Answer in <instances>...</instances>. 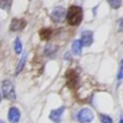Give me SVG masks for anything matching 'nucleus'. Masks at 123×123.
I'll use <instances>...</instances> for the list:
<instances>
[{"instance_id": "f257e3e1", "label": "nucleus", "mask_w": 123, "mask_h": 123, "mask_svg": "<svg viewBox=\"0 0 123 123\" xmlns=\"http://www.w3.org/2000/svg\"><path fill=\"white\" fill-rule=\"evenodd\" d=\"M83 17V11L81 6H70L68 11L66 12V18L69 25L77 26L81 23Z\"/></svg>"}, {"instance_id": "f03ea898", "label": "nucleus", "mask_w": 123, "mask_h": 123, "mask_svg": "<svg viewBox=\"0 0 123 123\" xmlns=\"http://www.w3.org/2000/svg\"><path fill=\"white\" fill-rule=\"evenodd\" d=\"M1 90H2V94L3 97L6 98L9 100H15L16 99V95H15V91H14V86H13L12 82L10 80H4L1 83Z\"/></svg>"}, {"instance_id": "7ed1b4c3", "label": "nucleus", "mask_w": 123, "mask_h": 123, "mask_svg": "<svg viewBox=\"0 0 123 123\" xmlns=\"http://www.w3.org/2000/svg\"><path fill=\"white\" fill-rule=\"evenodd\" d=\"M65 78H66V82H67L68 86H69L70 89H74V87L78 86V84H79V74L76 70H74V69L68 70L65 74Z\"/></svg>"}, {"instance_id": "20e7f679", "label": "nucleus", "mask_w": 123, "mask_h": 123, "mask_svg": "<svg viewBox=\"0 0 123 123\" xmlns=\"http://www.w3.org/2000/svg\"><path fill=\"white\" fill-rule=\"evenodd\" d=\"M77 119L80 123H90L92 122V120L94 119L93 111L89 108H84L82 110H80L77 115Z\"/></svg>"}, {"instance_id": "39448f33", "label": "nucleus", "mask_w": 123, "mask_h": 123, "mask_svg": "<svg viewBox=\"0 0 123 123\" xmlns=\"http://www.w3.org/2000/svg\"><path fill=\"white\" fill-rule=\"evenodd\" d=\"M51 17L54 22L56 23H60L63 22L64 18L66 17V10L64 6H56L51 13Z\"/></svg>"}, {"instance_id": "423d86ee", "label": "nucleus", "mask_w": 123, "mask_h": 123, "mask_svg": "<svg viewBox=\"0 0 123 123\" xmlns=\"http://www.w3.org/2000/svg\"><path fill=\"white\" fill-rule=\"evenodd\" d=\"M26 21L24 18H13L10 25L11 31H18V30H23L26 27Z\"/></svg>"}, {"instance_id": "0eeeda50", "label": "nucleus", "mask_w": 123, "mask_h": 123, "mask_svg": "<svg viewBox=\"0 0 123 123\" xmlns=\"http://www.w3.org/2000/svg\"><path fill=\"white\" fill-rule=\"evenodd\" d=\"M80 41L82 43V47H90L93 43V32L89 31V30L83 31L82 35H81Z\"/></svg>"}, {"instance_id": "6e6552de", "label": "nucleus", "mask_w": 123, "mask_h": 123, "mask_svg": "<svg viewBox=\"0 0 123 123\" xmlns=\"http://www.w3.org/2000/svg\"><path fill=\"white\" fill-rule=\"evenodd\" d=\"M19 118H21V113L19 110L16 107H11L9 109V115H8V119L11 123H17L19 121Z\"/></svg>"}, {"instance_id": "1a4fd4ad", "label": "nucleus", "mask_w": 123, "mask_h": 123, "mask_svg": "<svg viewBox=\"0 0 123 123\" xmlns=\"http://www.w3.org/2000/svg\"><path fill=\"white\" fill-rule=\"evenodd\" d=\"M65 111V107H60L58 109H55V110H52L51 113H50V119L52 120L54 123H60L62 120V115Z\"/></svg>"}, {"instance_id": "9d476101", "label": "nucleus", "mask_w": 123, "mask_h": 123, "mask_svg": "<svg viewBox=\"0 0 123 123\" xmlns=\"http://www.w3.org/2000/svg\"><path fill=\"white\" fill-rule=\"evenodd\" d=\"M71 51L74 55H80L81 52H82V43L80 40H74L72 43L71 47Z\"/></svg>"}, {"instance_id": "9b49d317", "label": "nucleus", "mask_w": 123, "mask_h": 123, "mask_svg": "<svg viewBox=\"0 0 123 123\" xmlns=\"http://www.w3.org/2000/svg\"><path fill=\"white\" fill-rule=\"evenodd\" d=\"M39 35H40L41 40H49L52 37L53 32H52V29H50V28H43L39 31Z\"/></svg>"}, {"instance_id": "f8f14e48", "label": "nucleus", "mask_w": 123, "mask_h": 123, "mask_svg": "<svg viewBox=\"0 0 123 123\" xmlns=\"http://www.w3.org/2000/svg\"><path fill=\"white\" fill-rule=\"evenodd\" d=\"M26 58H27V55H26V54H24V55L19 58V62H18V64H17V66H16V71H15V74H18L19 72L23 70L24 66H25V64H26Z\"/></svg>"}, {"instance_id": "ddd939ff", "label": "nucleus", "mask_w": 123, "mask_h": 123, "mask_svg": "<svg viewBox=\"0 0 123 123\" xmlns=\"http://www.w3.org/2000/svg\"><path fill=\"white\" fill-rule=\"evenodd\" d=\"M11 4H12L11 0H0V9H2V10L9 11L11 8Z\"/></svg>"}, {"instance_id": "4468645a", "label": "nucleus", "mask_w": 123, "mask_h": 123, "mask_svg": "<svg viewBox=\"0 0 123 123\" xmlns=\"http://www.w3.org/2000/svg\"><path fill=\"white\" fill-rule=\"evenodd\" d=\"M14 50H15V53L16 54H19L22 53L23 51V45H22V42L19 40V38H16L14 41Z\"/></svg>"}, {"instance_id": "2eb2a0df", "label": "nucleus", "mask_w": 123, "mask_h": 123, "mask_svg": "<svg viewBox=\"0 0 123 123\" xmlns=\"http://www.w3.org/2000/svg\"><path fill=\"white\" fill-rule=\"evenodd\" d=\"M107 1L112 9H119L122 4V0H107Z\"/></svg>"}, {"instance_id": "dca6fc26", "label": "nucleus", "mask_w": 123, "mask_h": 123, "mask_svg": "<svg viewBox=\"0 0 123 123\" xmlns=\"http://www.w3.org/2000/svg\"><path fill=\"white\" fill-rule=\"evenodd\" d=\"M100 121L102 123H112V119L107 115H100Z\"/></svg>"}, {"instance_id": "f3484780", "label": "nucleus", "mask_w": 123, "mask_h": 123, "mask_svg": "<svg viewBox=\"0 0 123 123\" xmlns=\"http://www.w3.org/2000/svg\"><path fill=\"white\" fill-rule=\"evenodd\" d=\"M118 79L121 80L122 79V65L120 66V70H119V74H118Z\"/></svg>"}, {"instance_id": "a211bd4d", "label": "nucleus", "mask_w": 123, "mask_h": 123, "mask_svg": "<svg viewBox=\"0 0 123 123\" xmlns=\"http://www.w3.org/2000/svg\"><path fill=\"white\" fill-rule=\"evenodd\" d=\"M120 123H123V120H122V118H120Z\"/></svg>"}, {"instance_id": "6ab92c4d", "label": "nucleus", "mask_w": 123, "mask_h": 123, "mask_svg": "<svg viewBox=\"0 0 123 123\" xmlns=\"http://www.w3.org/2000/svg\"><path fill=\"white\" fill-rule=\"evenodd\" d=\"M0 102H1V94H0Z\"/></svg>"}, {"instance_id": "aec40b11", "label": "nucleus", "mask_w": 123, "mask_h": 123, "mask_svg": "<svg viewBox=\"0 0 123 123\" xmlns=\"http://www.w3.org/2000/svg\"><path fill=\"white\" fill-rule=\"evenodd\" d=\"M0 123H4V122L3 121H0Z\"/></svg>"}]
</instances>
